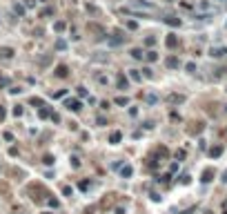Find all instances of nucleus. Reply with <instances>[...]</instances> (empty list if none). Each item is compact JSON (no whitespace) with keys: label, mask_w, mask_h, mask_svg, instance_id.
<instances>
[{"label":"nucleus","mask_w":227,"mask_h":214,"mask_svg":"<svg viewBox=\"0 0 227 214\" xmlns=\"http://www.w3.org/2000/svg\"><path fill=\"white\" fill-rule=\"evenodd\" d=\"M132 7H134V9H138V11H147V14L156 11V5L147 2V0H134V2H132Z\"/></svg>","instance_id":"1"},{"label":"nucleus","mask_w":227,"mask_h":214,"mask_svg":"<svg viewBox=\"0 0 227 214\" xmlns=\"http://www.w3.org/2000/svg\"><path fill=\"white\" fill-rule=\"evenodd\" d=\"M65 107H67V109H71V112H80L82 109L80 100H76V98H67L65 100Z\"/></svg>","instance_id":"2"},{"label":"nucleus","mask_w":227,"mask_h":214,"mask_svg":"<svg viewBox=\"0 0 227 214\" xmlns=\"http://www.w3.org/2000/svg\"><path fill=\"white\" fill-rule=\"evenodd\" d=\"M225 54H227V47H212L209 49V56H212V58H223Z\"/></svg>","instance_id":"3"},{"label":"nucleus","mask_w":227,"mask_h":214,"mask_svg":"<svg viewBox=\"0 0 227 214\" xmlns=\"http://www.w3.org/2000/svg\"><path fill=\"white\" fill-rule=\"evenodd\" d=\"M167 103L180 105V103H185V96H183V94H169V96H167Z\"/></svg>","instance_id":"4"},{"label":"nucleus","mask_w":227,"mask_h":214,"mask_svg":"<svg viewBox=\"0 0 227 214\" xmlns=\"http://www.w3.org/2000/svg\"><path fill=\"white\" fill-rule=\"evenodd\" d=\"M165 65L169 67V69H178L180 67V60L176 58V56H167V60H165Z\"/></svg>","instance_id":"5"},{"label":"nucleus","mask_w":227,"mask_h":214,"mask_svg":"<svg viewBox=\"0 0 227 214\" xmlns=\"http://www.w3.org/2000/svg\"><path fill=\"white\" fill-rule=\"evenodd\" d=\"M212 178H214V170H212V167H207V170L203 172V178H201V181H203V183H209Z\"/></svg>","instance_id":"6"},{"label":"nucleus","mask_w":227,"mask_h":214,"mask_svg":"<svg viewBox=\"0 0 227 214\" xmlns=\"http://www.w3.org/2000/svg\"><path fill=\"white\" fill-rule=\"evenodd\" d=\"M165 45H167V47H169V49H174V47H176V45H178V38H176V36H174V33H169V36H167V40H165Z\"/></svg>","instance_id":"7"},{"label":"nucleus","mask_w":227,"mask_h":214,"mask_svg":"<svg viewBox=\"0 0 227 214\" xmlns=\"http://www.w3.org/2000/svg\"><path fill=\"white\" fill-rule=\"evenodd\" d=\"M134 174V170H132V165H125V167H120V176L123 178H129Z\"/></svg>","instance_id":"8"},{"label":"nucleus","mask_w":227,"mask_h":214,"mask_svg":"<svg viewBox=\"0 0 227 214\" xmlns=\"http://www.w3.org/2000/svg\"><path fill=\"white\" fill-rule=\"evenodd\" d=\"M56 76H58V78H65L67 76V65H58V67H56Z\"/></svg>","instance_id":"9"},{"label":"nucleus","mask_w":227,"mask_h":214,"mask_svg":"<svg viewBox=\"0 0 227 214\" xmlns=\"http://www.w3.org/2000/svg\"><path fill=\"white\" fill-rule=\"evenodd\" d=\"M165 22H167V25H172V27H178L180 25V18H176V16H167Z\"/></svg>","instance_id":"10"},{"label":"nucleus","mask_w":227,"mask_h":214,"mask_svg":"<svg viewBox=\"0 0 227 214\" xmlns=\"http://www.w3.org/2000/svg\"><path fill=\"white\" fill-rule=\"evenodd\" d=\"M120 138H123L120 132H111L109 134V143H120Z\"/></svg>","instance_id":"11"},{"label":"nucleus","mask_w":227,"mask_h":214,"mask_svg":"<svg viewBox=\"0 0 227 214\" xmlns=\"http://www.w3.org/2000/svg\"><path fill=\"white\" fill-rule=\"evenodd\" d=\"M220 154H223V147H220V145H216V147L209 149V156H212V159H216V156H220Z\"/></svg>","instance_id":"12"},{"label":"nucleus","mask_w":227,"mask_h":214,"mask_svg":"<svg viewBox=\"0 0 227 214\" xmlns=\"http://www.w3.org/2000/svg\"><path fill=\"white\" fill-rule=\"evenodd\" d=\"M118 89H127V78H125V74H118Z\"/></svg>","instance_id":"13"},{"label":"nucleus","mask_w":227,"mask_h":214,"mask_svg":"<svg viewBox=\"0 0 227 214\" xmlns=\"http://www.w3.org/2000/svg\"><path fill=\"white\" fill-rule=\"evenodd\" d=\"M0 56H2V58H11V56H14V49L2 47V49H0Z\"/></svg>","instance_id":"14"},{"label":"nucleus","mask_w":227,"mask_h":214,"mask_svg":"<svg viewBox=\"0 0 227 214\" xmlns=\"http://www.w3.org/2000/svg\"><path fill=\"white\" fill-rule=\"evenodd\" d=\"M129 54H132V58H136V60H140V58L145 56V52H143V49H132Z\"/></svg>","instance_id":"15"},{"label":"nucleus","mask_w":227,"mask_h":214,"mask_svg":"<svg viewBox=\"0 0 227 214\" xmlns=\"http://www.w3.org/2000/svg\"><path fill=\"white\" fill-rule=\"evenodd\" d=\"M145 58L149 60V63H156V60H158V54H156V52H147V54H145Z\"/></svg>","instance_id":"16"},{"label":"nucleus","mask_w":227,"mask_h":214,"mask_svg":"<svg viewBox=\"0 0 227 214\" xmlns=\"http://www.w3.org/2000/svg\"><path fill=\"white\" fill-rule=\"evenodd\" d=\"M114 103H116V105H120V107H125V105L129 103V98H127V96H118L116 100H114Z\"/></svg>","instance_id":"17"},{"label":"nucleus","mask_w":227,"mask_h":214,"mask_svg":"<svg viewBox=\"0 0 227 214\" xmlns=\"http://www.w3.org/2000/svg\"><path fill=\"white\" fill-rule=\"evenodd\" d=\"M14 14H18V16H25V7L16 2V5H14Z\"/></svg>","instance_id":"18"},{"label":"nucleus","mask_w":227,"mask_h":214,"mask_svg":"<svg viewBox=\"0 0 227 214\" xmlns=\"http://www.w3.org/2000/svg\"><path fill=\"white\" fill-rule=\"evenodd\" d=\"M38 114H40V118H49V116H51V112H49V109H45V107L40 105V112H38Z\"/></svg>","instance_id":"19"},{"label":"nucleus","mask_w":227,"mask_h":214,"mask_svg":"<svg viewBox=\"0 0 227 214\" xmlns=\"http://www.w3.org/2000/svg\"><path fill=\"white\" fill-rule=\"evenodd\" d=\"M156 154H158V156H163V159H167L169 152H167V147H158V149H156Z\"/></svg>","instance_id":"20"},{"label":"nucleus","mask_w":227,"mask_h":214,"mask_svg":"<svg viewBox=\"0 0 227 214\" xmlns=\"http://www.w3.org/2000/svg\"><path fill=\"white\" fill-rule=\"evenodd\" d=\"M123 42V38L120 36H114V38H109V45H114V47H116V45H120Z\"/></svg>","instance_id":"21"},{"label":"nucleus","mask_w":227,"mask_h":214,"mask_svg":"<svg viewBox=\"0 0 227 214\" xmlns=\"http://www.w3.org/2000/svg\"><path fill=\"white\" fill-rule=\"evenodd\" d=\"M145 45H147V47H154V45H156V38H154V36L145 38Z\"/></svg>","instance_id":"22"},{"label":"nucleus","mask_w":227,"mask_h":214,"mask_svg":"<svg viewBox=\"0 0 227 214\" xmlns=\"http://www.w3.org/2000/svg\"><path fill=\"white\" fill-rule=\"evenodd\" d=\"M129 76H132L134 80H140V71L138 69H132V71H129Z\"/></svg>","instance_id":"23"},{"label":"nucleus","mask_w":227,"mask_h":214,"mask_svg":"<svg viewBox=\"0 0 227 214\" xmlns=\"http://www.w3.org/2000/svg\"><path fill=\"white\" fill-rule=\"evenodd\" d=\"M54 29H56V31H62V29H65V22H62V20H58V22L54 25Z\"/></svg>","instance_id":"24"},{"label":"nucleus","mask_w":227,"mask_h":214,"mask_svg":"<svg viewBox=\"0 0 227 214\" xmlns=\"http://www.w3.org/2000/svg\"><path fill=\"white\" fill-rule=\"evenodd\" d=\"M62 194H65V196H71V194H73V190L69 187V185H65V187H62Z\"/></svg>","instance_id":"25"},{"label":"nucleus","mask_w":227,"mask_h":214,"mask_svg":"<svg viewBox=\"0 0 227 214\" xmlns=\"http://www.w3.org/2000/svg\"><path fill=\"white\" fill-rule=\"evenodd\" d=\"M14 116H16V118L22 116V107H20V105H16V107H14Z\"/></svg>","instance_id":"26"},{"label":"nucleus","mask_w":227,"mask_h":214,"mask_svg":"<svg viewBox=\"0 0 227 214\" xmlns=\"http://www.w3.org/2000/svg\"><path fill=\"white\" fill-rule=\"evenodd\" d=\"M78 96L85 98V96H87V89H85V87H78Z\"/></svg>","instance_id":"27"},{"label":"nucleus","mask_w":227,"mask_h":214,"mask_svg":"<svg viewBox=\"0 0 227 214\" xmlns=\"http://www.w3.org/2000/svg\"><path fill=\"white\" fill-rule=\"evenodd\" d=\"M96 80H98L100 85H107V76H96Z\"/></svg>","instance_id":"28"},{"label":"nucleus","mask_w":227,"mask_h":214,"mask_svg":"<svg viewBox=\"0 0 227 214\" xmlns=\"http://www.w3.org/2000/svg\"><path fill=\"white\" fill-rule=\"evenodd\" d=\"M65 94H67V89H60V92H56V94H54V98H62Z\"/></svg>","instance_id":"29"},{"label":"nucleus","mask_w":227,"mask_h":214,"mask_svg":"<svg viewBox=\"0 0 227 214\" xmlns=\"http://www.w3.org/2000/svg\"><path fill=\"white\" fill-rule=\"evenodd\" d=\"M89 187H92V183H89V181H82L80 183V190H89Z\"/></svg>","instance_id":"30"},{"label":"nucleus","mask_w":227,"mask_h":214,"mask_svg":"<svg viewBox=\"0 0 227 214\" xmlns=\"http://www.w3.org/2000/svg\"><path fill=\"white\" fill-rule=\"evenodd\" d=\"M5 116H7V109H5V107L0 105V121H5Z\"/></svg>","instance_id":"31"},{"label":"nucleus","mask_w":227,"mask_h":214,"mask_svg":"<svg viewBox=\"0 0 227 214\" xmlns=\"http://www.w3.org/2000/svg\"><path fill=\"white\" fill-rule=\"evenodd\" d=\"M65 47H67L65 40H58V42H56V49H65Z\"/></svg>","instance_id":"32"},{"label":"nucleus","mask_w":227,"mask_h":214,"mask_svg":"<svg viewBox=\"0 0 227 214\" xmlns=\"http://www.w3.org/2000/svg\"><path fill=\"white\" fill-rule=\"evenodd\" d=\"M185 67H187V71H196V65L194 63H187Z\"/></svg>","instance_id":"33"},{"label":"nucleus","mask_w":227,"mask_h":214,"mask_svg":"<svg viewBox=\"0 0 227 214\" xmlns=\"http://www.w3.org/2000/svg\"><path fill=\"white\" fill-rule=\"evenodd\" d=\"M2 138H5V140H14V134H9V132H5V134H2Z\"/></svg>","instance_id":"34"},{"label":"nucleus","mask_w":227,"mask_h":214,"mask_svg":"<svg viewBox=\"0 0 227 214\" xmlns=\"http://www.w3.org/2000/svg\"><path fill=\"white\" fill-rule=\"evenodd\" d=\"M47 203L51 205V207H58V201H56V199H47Z\"/></svg>","instance_id":"35"},{"label":"nucleus","mask_w":227,"mask_h":214,"mask_svg":"<svg viewBox=\"0 0 227 214\" xmlns=\"http://www.w3.org/2000/svg\"><path fill=\"white\" fill-rule=\"evenodd\" d=\"M116 214H125V210L123 207H116Z\"/></svg>","instance_id":"36"},{"label":"nucleus","mask_w":227,"mask_h":214,"mask_svg":"<svg viewBox=\"0 0 227 214\" xmlns=\"http://www.w3.org/2000/svg\"><path fill=\"white\" fill-rule=\"evenodd\" d=\"M223 183H227V170H225V174H223Z\"/></svg>","instance_id":"37"},{"label":"nucleus","mask_w":227,"mask_h":214,"mask_svg":"<svg viewBox=\"0 0 227 214\" xmlns=\"http://www.w3.org/2000/svg\"><path fill=\"white\" fill-rule=\"evenodd\" d=\"M223 214H227V207H225V212H223Z\"/></svg>","instance_id":"38"},{"label":"nucleus","mask_w":227,"mask_h":214,"mask_svg":"<svg viewBox=\"0 0 227 214\" xmlns=\"http://www.w3.org/2000/svg\"><path fill=\"white\" fill-rule=\"evenodd\" d=\"M205 214H214V212H205Z\"/></svg>","instance_id":"39"},{"label":"nucleus","mask_w":227,"mask_h":214,"mask_svg":"<svg viewBox=\"0 0 227 214\" xmlns=\"http://www.w3.org/2000/svg\"><path fill=\"white\" fill-rule=\"evenodd\" d=\"M225 112H227V105H225Z\"/></svg>","instance_id":"40"}]
</instances>
